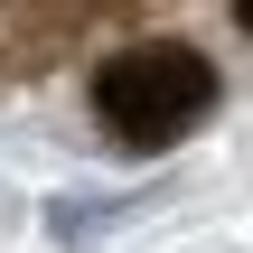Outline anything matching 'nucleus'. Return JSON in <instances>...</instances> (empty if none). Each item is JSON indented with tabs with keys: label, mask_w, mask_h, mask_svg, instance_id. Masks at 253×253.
Segmentation results:
<instances>
[{
	"label": "nucleus",
	"mask_w": 253,
	"mask_h": 253,
	"mask_svg": "<svg viewBox=\"0 0 253 253\" xmlns=\"http://www.w3.org/2000/svg\"><path fill=\"white\" fill-rule=\"evenodd\" d=\"M235 19H244V28H253V0H244V9H235Z\"/></svg>",
	"instance_id": "f03ea898"
},
{
	"label": "nucleus",
	"mask_w": 253,
	"mask_h": 253,
	"mask_svg": "<svg viewBox=\"0 0 253 253\" xmlns=\"http://www.w3.org/2000/svg\"><path fill=\"white\" fill-rule=\"evenodd\" d=\"M207 103H216V66L178 38H141V47L103 56V75H94V113L131 150H169L188 122H207Z\"/></svg>",
	"instance_id": "f257e3e1"
}]
</instances>
